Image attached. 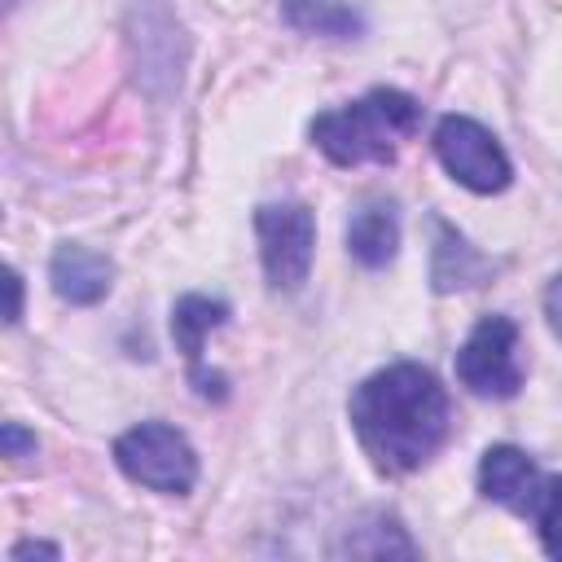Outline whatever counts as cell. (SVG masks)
Returning a JSON list of instances; mask_svg holds the SVG:
<instances>
[{
    "mask_svg": "<svg viewBox=\"0 0 562 562\" xmlns=\"http://www.w3.org/2000/svg\"><path fill=\"white\" fill-rule=\"evenodd\" d=\"M347 417L378 474H413L443 448L452 426L448 391L426 364L413 360L369 373L351 391Z\"/></svg>",
    "mask_w": 562,
    "mask_h": 562,
    "instance_id": "6da1fadb",
    "label": "cell"
},
{
    "mask_svg": "<svg viewBox=\"0 0 562 562\" xmlns=\"http://www.w3.org/2000/svg\"><path fill=\"white\" fill-rule=\"evenodd\" d=\"M422 123V105L400 92V88H373L347 105H334L312 119V145L338 162V167H360V162H391L400 140H408Z\"/></svg>",
    "mask_w": 562,
    "mask_h": 562,
    "instance_id": "7a4b0ae2",
    "label": "cell"
},
{
    "mask_svg": "<svg viewBox=\"0 0 562 562\" xmlns=\"http://www.w3.org/2000/svg\"><path fill=\"white\" fill-rule=\"evenodd\" d=\"M114 465L162 496H184L198 483V452L184 439V430L167 422H140L114 439Z\"/></svg>",
    "mask_w": 562,
    "mask_h": 562,
    "instance_id": "3957f363",
    "label": "cell"
},
{
    "mask_svg": "<svg viewBox=\"0 0 562 562\" xmlns=\"http://www.w3.org/2000/svg\"><path fill=\"white\" fill-rule=\"evenodd\" d=\"M522 342H518V325L501 312L483 316L470 338L457 351V382L470 395L483 400H509L522 386Z\"/></svg>",
    "mask_w": 562,
    "mask_h": 562,
    "instance_id": "277c9868",
    "label": "cell"
},
{
    "mask_svg": "<svg viewBox=\"0 0 562 562\" xmlns=\"http://www.w3.org/2000/svg\"><path fill=\"white\" fill-rule=\"evenodd\" d=\"M255 237L268 285L285 294L303 290L316 250V215L303 202H263L255 211Z\"/></svg>",
    "mask_w": 562,
    "mask_h": 562,
    "instance_id": "5b68a950",
    "label": "cell"
},
{
    "mask_svg": "<svg viewBox=\"0 0 562 562\" xmlns=\"http://www.w3.org/2000/svg\"><path fill=\"white\" fill-rule=\"evenodd\" d=\"M435 154L443 171L470 193H501L514 180V162L501 140L470 114H443L435 123Z\"/></svg>",
    "mask_w": 562,
    "mask_h": 562,
    "instance_id": "8992f818",
    "label": "cell"
},
{
    "mask_svg": "<svg viewBox=\"0 0 562 562\" xmlns=\"http://www.w3.org/2000/svg\"><path fill=\"white\" fill-rule=\"evenodd\" d=\"M228 321V303L224 299H211V294H184L176 299L171 307V338H176V351L189 360V373H193V386L198 395H215L224 400V378L220 373H206L202 369V342L211 329H220Z\"/></svg>",
    "mask_w": 562,
    "mask_h": 562,
    "instance_id": "52a82bcc",
    "label": "cell"
},
{
    "mask_svg": "<svg viewBox=\"0 0 562 562\" xmlns=\"http://www.w3.org/2000/svg\"><path fill=\"white\" fill-rule=\"evenodd\" d=\"M540 483H544V474H540V465L522 452V448H514V443H492L483 457H479V492L487 496V501H496V505H505L509 514H531V501H536V492H540Z\"/></svg>",
    "mask_w": 562,
    "mask_h": 562,
    "instance_id": "ba28073f",
    "label": "cell"
},
{
    "mask_svg": "<svg viewBox=\"0 0 562 562\" xmlns=\"http://www.w3.org/2000/svg\"><path fill=\"white\" fill-rule=\"evenodd\" d=\"M48 281L57 290V299L75 303V307H88V303H101L114 285V263L79 241H66L53 250V263H48Z\"/></svg>",
    "mask_w": 562,
    "mask_h": 562,
    "instance_id": "9c48e42d",
    "label": "cell"
},
{
    "mask_svg": "<svg viewBox=\"0 0 562 562\" xmlns=\"http://www.w3.org/2000/svg\"><path fill=\"white\" fill-rule=\"evenodd\" d=\"M430 233H435V246H430V285L439 294L483 285L496 272V263L487 255H479L448 220H430Z\"/></svg>",
    "mask_w": 562,
    "mask_h": 562,
    "instance_id": "30bf717a",
    "label": "cell"
},
{
    "mask_svg": "<svg viewBox=\"0 0 562 562\" xmlns=\"http://www.w3.org/2000/svg\"><path fill=\"white\" fill-rule=\"evenodd\" d=\"M347 250L360 268H386L400 250V211L395 202H369L347 224Z\"/></svg>",
    "mask_w": 562,
    "mask_h": 562,
    "instance_id": "8fae6325",
    "label": "cell"
},
{
    "mask_svg": "<svg viewBox=\"0 0 562 562\" xmlns=\"http://www.w3.org/2000/svg\"><path fill=\"white\" fill-rule=\"evenodd\" d=\"M281 18L303 35H325V40L364 35V13L351 0H281Z\"/></svg>",
    "mask_w": 562,
    "mask_h": 562,
    "instance_id": "7c38bea8",
    "label": "cell"
},
{
    "mask_svg": "<svg viewBox=\"0 0 562 562\" xmlns=\"http://www.w3.org/2000/svg\"><path fill=\"white\" fill-rule=\"evenodd\" d=\"M334 553H351V558H391V553L395 558H417V544L408 540V531L395 518L369 514L356 527H347V536H342V544Z\"/></svg>",
    "mask_w": 562,
    "mask_h": 562,
    "instance_id": "4fadbf2b",
    "label": "cell"
},
{
    "mask_svg": "<svg viewBox=\"0 0 562 562\" xmlns=\"http://www.w3.org/2000/svg\"><path fill=\"white\" fill-rule=\"evenodd\" d=\"M527 518L536 522L544 553L562 562V474H544V483H540Z\"/></svg>",
    "mask_w": 562,
    "mask_h": 562,
    "instance_id": "5bb4252c",
    "label": "cell"
},
{
    "mask_svg": "<svg viewBox=\"0 0 562 562\" xmlns=\"http://www.w3.org/2000/svg\"><path fill=\"white\" fill-rule=\"evenodd\" d=\"M544 316H549V329L562 338V272L544 285Z\"/></svg>",
    "mask_w": 562,
    "mask_h": 562,
    "instance_id": "9a60e30c",
    "label": "cell"
},
{
    "mask_svg": "<svg viewBox=\"0 0 562 562\" xmlns=\"http://www.w3.org/2000/svg\"><path fill=\"white\" fill-rule=\"evenodd\" d=\"M0 439H4V457H22L26 448H35V435H26L18 422H4Z\"/></svg>",
    "mask_w": 562,
    "mask_h": 562,
    "instance_id": "2e32d148",
    "label": "cell"
},
{
    "mask_svg": "<svg viewBox=\"0 0 562 562\" xmlns=\"http://www.w3.org/2000/svg\"><path fill=\"white\" fill-rule=\"evenodd\" d=\"M18 316H22V272L13 268L9 272V312H4V321L18 325Z\"/></svg>",
    "mask_w": 562,
    "mask_h": 562,
    "instance_id": "e0dca14e",
    "label": "cell"
},
{
    "mask_svg": "<svg viewBox=\"0 0 562 562\" xmlns=\"http://www.w3.org/2000/svg\"><path fill=\"white\" fill-rule=\"evenodd\" d=\"M61 558V549L57 544H44V540H22V544H13V558Z\"/></svg>",
    "mask_w": 562,
    "mask_h": 562,
    "instance_id": "ac0fdd59",
    "label": "cell"
}]
</instances>
